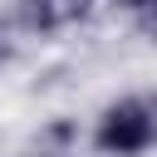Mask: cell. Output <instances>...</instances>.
<instances>
[{"label":"cell","mask_w":157,"mask_h":157,"mask_svg":"<svg viewBox=\"0 0 157 157\" xmlns=\"http://www.w3.org/2000/svg\"><path fill=\"white\" fill-rule=\"evenodd\" d=\"M88 147L98 157H152L157 152V93L128 88L88 118Z\"/></svg>","instance_id":"obj_1"},{"label":"cell","mask_w":157,"mask_h":157,"mask_svg":"<svg viewBox=\"0 0 157 157\" xmlns=\"http://www.w3.org/2000/svg\"><path fill=\"white\" fill-rule=\"evenodd\" d=\"M93 10H98V0H15L10 25H15V34H29V39H54V34L78 29Z\"/></svg>","instance_id":"obj_2"},{"label":"cell","mask_w":157,"mask_h":157,"mask_svg":"<svg viewBox=\"0 0 157 157\" xmlns=\"http://www.w3.org/2000/svg\"><path fill=\"white\" fill-rule=\"evenodd\" d=\"M98 5H108V10H118L123 20H132L152 44H157V0H98Z\"/></svg>","instance_id":"obj_3"},{"label":"cell","mask_w":157,"mask_h":157,"mask_svg":"<svg viewBox=\"0 0 157 157\" xmlns=\"http://www.w3.org/2000/svg\"><path fill=\"white\" fill-rule=\"evenodd\" d=\"M15 49H20V34H15V25H10V15L0 10V69L15 59Z\"/></svg>","instance_id":"obj_4"},{"label":"cell","mask_w":157,"mask_h":157,"mask_svg":"<svg viewBox=\"0 0 157 157\" xmlns=\"http://www.w3.org/2000/svg\"><path fill=\"white\" fill-rule=\"evenodd\" d=\"M25 157H69V152H64V147H49V142H39V147H34V152H25Z\"/></svg>","instance_id":"obj_5"}]
</instances>
